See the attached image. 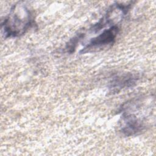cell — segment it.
<instances>
[{
	"label": "cell",
	"mask_w": 156,
	"mask_h": 156,
	"mask_svg": "<svg viewBox=\"0 0 156 156\" xmlns=\"http://www.w3.org/2000/svg\"><path fill=\"white\" fill-rule=\"evenodd\" d=\"M132 4V2L128 4L115 2L107 10L104 16L92 26L91 30L98 32L106 26H115V23L121 21L128 13Z\"/></svg>",
	"instance_id": "7a4b0ae2"
},
{
	"label": "cell",
	"mask_w": 156,
	"mask_h": 156,
	"mask_svg": "<svg viewBox=\"0 0 156 156\" xmlns=\"http://www.w3.org/2000/svg\"><path fill=\"white\" fill-rule=\"evenodd\" d=\"M33 24L34 19L30 10L23 2H19L12 7L1 25L4 34L7 38L23 35Z\"/></svg>",
	"instance_id": "6da1fadb"
},
{
	"label": "cell",
	"mask_w": 156,
	"mask_h": 156,
	"mask_svg": "<svg viewBox=\"0 0 156 156\" xmlns=\"http://www.w3.org/2000/svg\"><path fill=\"white\" fill-rule=\"evenodd\" d=\"M84 36H85V34L79 33V34H77L76 35H74L73 38H71L68 41V42L66 44V46L65 48L66 52L68 54L73 53L75 51L78 45V43L83 38Z\"/></svg>",
	"instance_id": "8992f818"
},
{
	"label": "cell",
	"mask_w": 156,
	"mask_h": 156,
	"mask_svg": "<svg viewBox=\"0 0 156 156\" xmlns=\"http://www.w3.org/2000/svg\"><path fill=\"white\" fill-rule=\"evenodd\" d=\"M119 30L118 27L116 25L104 30L101 34L92 38L80 51V54L98 51L99 49H103L107 46L112 45L115 42Z\"/></svg>",
	"instance_id": "3957f363"
},
{
	"label": "cell",
	"mask_w": 156,
	"mask_h": 156,
	"mask_svg": "<svg viewBox=\"0 0 156 156\" xmlns=\"http://www.w3.org/2000/svg\"><path fill=\"white\" fill-rule=\"evenodd\" d=\"M122 112L120 132L126 136H131L141 133L146 127L144 121L129 112Z\"/></svg>",
	"instance_id": "277c9868"
},
{
	"label": "cell",
	"mask_w": 156,
	"mask_h": 156,
	"mask_svg": "<svg viewBox=\"0 0 156 156\" xmlns=\"http://www.w3.org/2000/svg\"><path fill=\"white\" fill-rule=\"evenodd\" d=\"M139 79L140 76L136 73H126L116 75L109 82V92L111 94H116L122 90L133 87Z\"/></svg>",
	"instance_id": "5b68a950"
}]
</instances>
